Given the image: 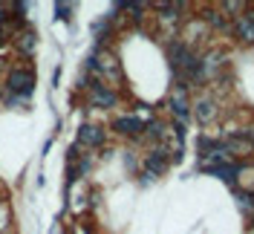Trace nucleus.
Segmentation results:
<instances>
[{"label":"nucleus","instance_id":"7ed1b4c3","mask_svg":"<svg viewBox=\"0 0 254 234\" xmlns=\"http://www.w3.org/2000/svg\"><path fill=\"white\" fill-rule=\"evenodd\" d=\"M234 29H237V38L240 41H246V44H254V12H246V15L237 17V23H234Z\"/></svg>","mask_w":254,"mask_h":234},{"label":"nucleus","instance_id":"39448f33","mask_svg":"<svg viewBox=\"0 0 254 234\" xmlns=\"http://www.w3.org/2000/svg\"><path fill=\"white\" fill-rule=\"evenodd\" d=\"M90 101H93L95 107H116V93L113 90H107V87H101V84H95L93 93H90Z\"/></svg>","mask_w":254,"mask_h":234},{"label":"nucleus","instance_id":"f8f14e48","mask_svg":"<svg viewBox=\"0 0 254 234\" xmlns=\"http://www.w3.org/2000/svg\"><path fill=\"white\" fill-rule=\"evenodd\" d=\"M32 47H35V35H29V32H26V35H23V49H26V52H32Z\"/></svg>","mask_w":254,"mask_h":234},{"label":"nucleus","instance_id":"20e7f679","mask_svg":"<svg viewBox=\"0 0 254 234\" xmlns=\"http://www.w3.org/2000/svg\"><path fill=\"white\" fill-rule=\"evenodd\" d=\"M78 142L81 145H87V148H98L101 142H104V130L95 125H84L78 130Z\"/></svg>","mask_w":254,"mask_h":234},{"label":"nucleus","instance_id":"6e6552de","mask_svg":"<svg viewBox=\"0 0 254 234\" xmlns=\"http://www.w3.org/2000/svg\"><path fill=\"white\" fill-rule=\"evenodd\" d=\"M144 168H147V176H153V173H165V168H168V162H165V156H162V151H153V154L147 156Z\"/></svg>","mask_w":254,"mask_h":234},{"label":"nucleus","instance_id":"0eeeda50","mask_svg":"<svg viewBox=\"0 0 254 234\" xmlns=\"http://www.w3.org/2000/svg\"><path fill=\"white\" fill-rule=\"evenodd\" d=\"M193 116H196V122H199V125H208V122L217 116V104H214V101H208V98H202V101H196Z\"/></svg>","mask_w":254,"mask_h":234},{"label":"nucleus","instance_id":"4468645a","mask_svg":"<svg viewBox=\"0 0 254 234\" xmlns=\"http://www.w3.org/2000/svg\"><path fill=\"white\" fill-rule=\"evenodd\" d=\"M3 220H6V211H3V214H0V229H3V226H6V223H3Z\"/></svg>","mask_w":254,"mask_h":234},{"label":"nucleus","instance_id":"1a4fd4ad","mask_svg":"<svg viewBox=\"0 0 254 234\" xmlns=\"http://www.w3.org/2000/svg\"><path fill=\"white\" fill-rule=\"evenodd\" d=\"M208 171L214 173V176H220V179H225V182H231L234 173H237V168H234V165H214V168H208Z\"/></svg>","mask_w":254,"mask_h":234},{"label":"nucleus","instance_id":"2eb2a0df","mask_svg":"<svg viewBox=\"0 0 254 234\" xmlns=\"http://www.w3.org/2000/svg\"><path fill=\"white\" fill-rule=\"evenodd\" d=\"M0 12H3V6H0ZM0 17H3V15H0Z\"/></svg>","mask_w":254,"mask_h":234},{"label":"nucleus","instance_id":"f257e3e1","mask_svg":"<svg viewBox=\"0 0 254 234\" xmlns=\"http://www.w3.org/2000/svg\"><path fill=\"white\" fill-rule=\"evenodd\" d=\"M32 84H35V73H32L29 67H17L15 73L9 76V87L20 93V98H26L32 93Z\"/></svg>","mask_w":254,"mask_h":234},{"label":"nucleus","instance_id":"9b49d317","mask_svg":"<svg viewBox=\"0 0 254 234\" xmlns=\"http://www.w3.org/2000/svg\"><path fill=\"white\" fill-rule=\"evenodd\" d=\"M208 23H211V26H225V20H222V15L220 12H208Z\"/></svg>","mask_w":254,"mask_h":234},{"label":"nucleus","instance_id":"423d86ee","mask_svg":"<svg viewBox=\"0 0 254 234\" xmlns=\"http://www.w3.org/2000/svg\"><path fill=\"white\" fill-rule=\"evenodd\" d=\"M113 127H116L119 133H125V136H136V133L142 130V122H139L136 116H119V119L113 122Z\"/></svg>","mask_w":254,"mask_h":234},{"label":"nucleus","instance_id":"ddd939ff","mask_svg":"<svg viewBox=\"0 0 254 234\" xmlns=\"http://www.w3.org/2000/svg\"><path fill=\"white\" fill-rule=\"evenodd\" d=\"M243 9H246V3H231V0L225 3V12H243Z\"/></svg>","mask_w":254,"mask_h":234},{"label":"nucleus","instance_id":"9d476101","mask_svg":"<svg viewBox=\"0 0 254 234\" xmlns=\"http://www.w3.org/2000/svg\"><path fill=\"white\" fill-rule=\"evenodd\" d=\"M237 203H240L243 211H252V208H254V197H252V194H237Z\"/></svg>","mask_w":254,"mask_h":234},{"label":"nucleus","instance_id":"dca6fc26","mask_svg":"<svg viewBox=\"0 0 254 234\" xmlns=\"http://www.w3.org/2000/svg\"><path fill=\"white\" fill-rule=\"evenodd\" d=\"M249 234H254V232H249Z\"/></svg>","mask_w":254,"mask_h":234},{"label":"nucleus","instance_id":"f03ea898","mask_svg":"<svg viewBox=\"0 0 254 234\" xmlns=\"http://www.w3.org/2000/svg\"><path fill=\"white\" fill-rule=\"evenodd\" d=\"M171 110H174V116L179 119V122H185L188 119V93H185V87H176L174 93H171Z\"/></svg>","mask_w":254,"mask_h":234}]
</instances>
